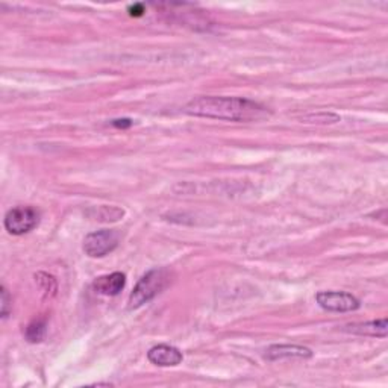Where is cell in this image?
<instances>
[{"instance_id":"cell-7","label":"cell","mask_w":388,"mask_h":388,"mask_svg":"<svg viewBox=\"0 0 388 388\" xmlns=\"http://www.w3.org/2000/svg\"><path fill=\"white\" fill-rule=\"evenodd\" d=\"M126 286V276L120 272L103 274L93 282V290L103 296H117Z\"/></svg>"},{"instance_id":"cell-6","label":"cell","mask_w":388,"mask_h":388,"mask_svg":"<svg viewBox=\"0 0 388 388\" xmlns=\"http://www.w3.org/2000/svg\"><path fill=\"white\" fill-rule=\"evenodd\" d=\"M149 361L159 367H175L182 363V352L175 346L158 344L147 352Z\"/></svg>"},{"instance_id":"cell-1","label":"cell","mask_w":388,"mask_h":388,"mask_svg":"<svg viewBox=\"0 0 388 388\" xmlns=\"http://www.w3.org/2000/svg\"><path fill=\"white\" fill-rule=\"evenodd\" d=\"M187 114L226 121H258L270 116V111L258 102L243 98L201 96L184 107Z\"/></svg>"},{"instance_id":"cell-14","label":"cell","mask_w":388,"mask_h":388,"mask_svg":"<svg viewBox=\"0 0 388 388\" xmlns=\"http://www.w3.org/2000/svg\"><path fill=\"white\" fill-rule=\"evenodd\" d=\"M112 125L120 129H126L129 126H132V120L129 119H119V120H112Z\"/></svg>"},{"instance_id":"cell-12","label":"cell","mask_w":388,"mask_h":388,"mask_svg":"<svg viewBox=\"0 0 388 388\" xmlns=\"http://www.w3.org/2000/svg\"><path fill=\"white\" fill-rule=\"evenodd\" d=\"M0 293H2V309H0V311H2V319H6L8 317V314H9V311H11V296H9V293H8V290L5 288V287H2V291H0Z\"/></svg>"},{"instance_id":"cell-2","label":"cell","mask_w":388,"mask_h":388,"mask_svg":"<svg viewBox=\"0 0 388 388\" xmlns=\"http://www.w3.org/2000/svg\"><path fill=\"white\" fill-rule=\"evenodd\" d=\"M170 281H172V273L167 269H154L147 272L138 281L134 291L131 293L128 302L129 309H137L156 297L168 286Z\"/></svg>"},{"instance_id":"cell-11","label":"cell","mask_w":388,"mask_h":388,"mask_svg":"<svg viewBox=\"0 0 388 388\" xmlns=\"http://www.w3.org/2000/svg\"><path fill=\"white\" fill-rule=\"evenodd\" d=\"M43 276H44V279H41V274L39 273V274H35V279L41 283V290L44 293H47V295H49V291H51L52 295H53L55 290H56L55 279L52 276H49V274H46V273H43Z\"/></svg>"},{"instance_id":"cell-13","label":"cell","mask_w":388,"mask_h":388,"mask_svg":"<svg viewBox=\"0 0 388 388\" xmlns=\"http://www.w3.org/2000/svg\"><path fill=\"white\" fill-rule=\"evenodd\" d=\"M143 13H145V6L141 4H135V5L129 6V14L132 17H140V15H143Z\"/></svg>"},{"instance_id":"cell-10","label":"cell","mask_w":388,"mask_h":388,"mask_svg":"<svg viewBox=\"0 0 388 388\" xmlns=\"http://www.w3.org/2000/svg\"><path fill=\"white\" fill-rule=\"evenodd\" d=\"M46 330H47V323L44 319H36L31 321L26 328V340L29 343H40L43 342V338L46 337Z\"/></svg>"},{"instance_id":"cell-3","label":"cell","mask_w":388,"mask_h":388,"mask_svg":"<svg viewBox=\"0 0 388 388\" xmlns=\"http://www.w3.org/2000/svg\"><path fill=\"white\" fill-rule=\"evenodd\" d=\"M40 222V213L32 206H15L5 215V228L13 235L31 232Z\"/></svg>"},{"instance_id":"cell-4","label":"cell","mask_w":388,"mask_h":388,"mask_svg":"<svg viewBox=\"0 0 388 388\" xmlns=\"http://www.w3.org/2000/svg\"><path fill=\"white\" fill-rule=\"evenodd\" d=\"M119 239L120 235L111 229L91 232L83 240V252L91 258H102L117 248Z\"/></svg>"},{"instance_id":"cell-8","label":"cell","mask_w":388,"mask_h":388,"mask_svg":"<svg viewBox=\"0 0 388 388\" xmlns=\"http://www.w3.org/2000/svg\"><path fill=\"white\" fill-rule=\"evenodd\" d=\"M266 359L269 361H278V359H290V358H299V359H308L312 356L311 349L297 346V344H274L270 346L266 350Z\"/></svg>"},{"instance_id":"cell-9","label":"cell","mask_w":388,"mask_h":388,"mask_svg":"<svg viewBox=\"0 0 388 388\" xmlns=\"http://www.w3.org/2000/svg\"><path fill=\"white\" fill-rule=\"evenodd\" d=\"M347 333L358 335H370V337H387V319L366 321V323H354L346 326Z\"/></svg>"},{"instance_id":"cell-5","label":"cell","mask_w":388,"mask_h":388,"mask_svg":"<svg viewBox=\"0 0 388 388\" xmlns=\"http://www.w3.org/2000/svg\"><path fill=\"white\" fill-rule=\"evenodd\" d=\"M316 300L321 308L330 312H350L361 307L359 300L346 291H320Z\"/></svg>"}]
</instances>
